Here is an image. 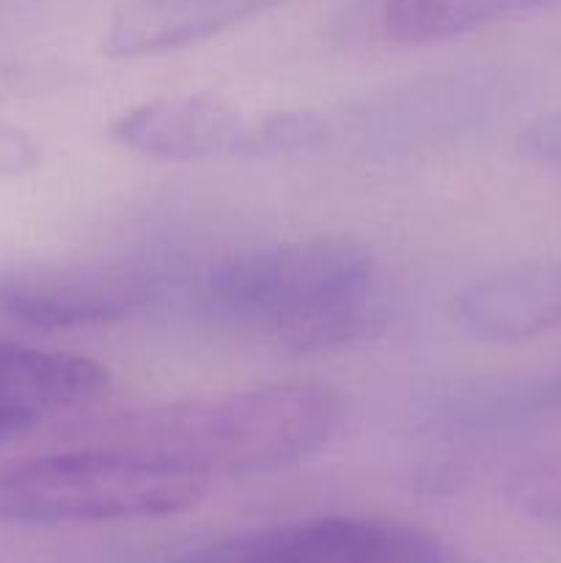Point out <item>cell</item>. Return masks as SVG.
<instances>
[{"label":"cell","instance_id":"11","mask_svg":"<svg viewBox=\"0 0 561 563\" xmlns=\"http://www.w3.org/2000/svg\"><path fill=\"white\" fill-rule=\"evenodd\" d=\"M553 3L561 0H388L385 33L399 44H435Z\"/></svg>","mask_w":561,"mask_h":563},{"label":"cell","instance_id":"6","mask_svg":"<svg viewBox=\"0 0 561 563\" xmlns=\"http://www.w3.org/2000/svg\"><path fill=\"white\" fill-rule=\"evenodd\" d=\"M163 295V278L138 262L0 264V311L38 330L127 322Z\"/></svg>","mask_w":561,"mask_h":563},{"label":"cell","instance_id":"4","mask_svg":"<svg viewBox=\"0 0 561 563\" xmlns=\"http://www.w3.org/2000/svg\"><path fill=\"white\" fill-rule=\"evenodd\" d=\"M209 482L190 471L108 445L20 462L0 471V522L94 526L163 520L196 509Z\"/></svg>","mask_w":561,"mask_h":563},{"label":"cell","instance_id":"9","mask_svg":"<svg viewBox=\"0 0 561 563\" xmlns=\"http://www.w3.org/2000/svg\"><path fill=\"white\" fill-rule=\"evenodd\" d=\"M462 330L517 344L561 328V262H517L479 275L457 297Z\"/></svg>","mask_w":561,"mask_h":563},{"label":"cell","instance_id":"5","mask_svg":"<svg viewBox=\"0 0 561 563\" xmlns=\"http://www.w3.org/2000/svg\"><path fill=\"white\" fill-rule=\"evenodd\" d=\"M168 563H451V553L413 522L322 515L229 533Z\"/></svg>","mask_w":561,"mask_h":563},{"label":"cell","instance_id":"10","mask_svg":"<svg viewBox=\"0 0 561 563\" xmlns=\"http://www.w3.org/2000/svg\"><path fill=\"white\" fill-rule=\"evenodd\" d=\"M289 0H127L105 36L113 58H146L212 38Z\"/></svg>","mask_w":561,"mask_h":563},{"label":"cell","instance_id":"7","mask_svg":"<svg viewBox=\"0 0 561 563\" xmlns=\"http://www.w3.org/2000/svg\"><path fill=\"white\" fill-rule=\"evenodd\" d=\"M258 135L262 115L201 93L152 99L113 121L121 146L163 163L258 157Z\"/></svg>","mask_w":561,"mask_h":563},{"label":"cell","instance_id":"12","mask_svg":"<svg viewBox=\"0 0 561 563\" xmlns=\"http://www.w3.org/2000/svg\"><path fill=\"white\" fill-rule=\"evenodd\" d=\"M501 493L517 515L561 528V454L537 456L512 467Z\"/></svg>","mask_w":561,"mask_h":563},{"label":"cell","instance_id":"8","mask_svg":"<svg viewBox=\"0 0 561 563\" xmlns=\"http://www.w3.org/2000/svg\"><path fill=\"white\" fill-rule=\"evenodd\" d=\"M108 383V368L91 357L0 341V445L50 416L91 405Z\"/></svg>","mask_w":561,"mask_h":563},{"label":"cell","instance_id":"13","mask_svg":"<svg viewBox=\"0 0 561 563\" xmlns=\"http://www.w3.org/2000/svg\"><path fill=\"white\" fill-rule=\"evenodd\" d=\"M517 152L534 165L561 170V113L542 115L517 135Z\"/></svg>","mask_w":561,"mask_h":563},{"label":"cell","instance_id":"3","mask_svg":"<svg viewBox=\"0 0 561 563\" xmlns=\"http://www.w3.org/2000/svg\"><path fill=\"white\" fill-rule=\"evenodd\" d=\"M341 401L322 383H273L174 401L119 418L105 443L141 451L201 478L267 476L330 443Z\"/></svg>","mask_w":561,"mask_h":563},{"label":"cell","instance_id":"1","mask_svg":"<svg viewBox=\"0 0 561 563\" xmlns=\"http://www.w3.org/2000/svg\"><path fill=\"white\" fill-rule=\"evenodd\" d=\"M534 91L528 71L473 64L429 71L363 99L262 113L258 157H407L493 130Z\"/></svg>","mask_w":561,"mask_h":563},{"label":"cell","instance_id":"2","mask_svg":"<svg viewBox=\"0 0 561 563\" xmlns=\"http://www.w3.org/2000/svg\"><path fill=\"white\" fill-rule=\"evenodd\" d=\"M209 311L297 352L346 346L385 322L372 251L314 236L226 258L204 280Z\"/></svg>","mask_w":561,"mask_h":563}]
</instances>
